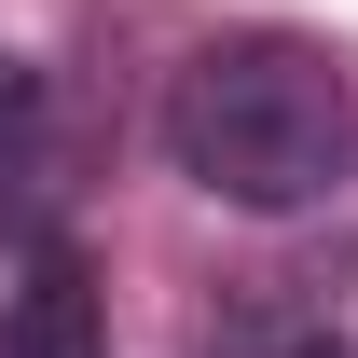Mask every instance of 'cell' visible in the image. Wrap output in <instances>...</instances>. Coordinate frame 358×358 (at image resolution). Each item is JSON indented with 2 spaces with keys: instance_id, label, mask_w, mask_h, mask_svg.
Listing matches in <instances>:
<instances>
[{
  "instance_id": "1",
  "label": "cell",
  "mask_w": 358,
  "mask_h": 358,
  "mask_svg": "<svg viewBox=\"0 0 358 358\" xmlns=\"http://www.w3.org/2000/svg\"><path fill=\"white\" fill-rule=\"evenodd\" d=\"M166 166L207 207L248 221H303L358 179V83L289 28H234V42L179 55L166 83Z\"/></svg>"
},
{
  "instance_id": "2",
  "label": "cell",
  "mask_w": 358,
  "mask_h": 358,
  "mask_svg": "<svg viewBox=\"0 0 358 358\" xmlns=\"http://www.w3.org/2000/svg\"><path fill=\"white\" fill-rule=\"evenodd\" d=\"M0 358H110V303H96V262L69 234L14 262V289H0Z\"/></svg>"
},
{
  "instance_id": "3",
  "label": "cell",
  "mask_w": 358,
  "mask_h": 358,
  "mask_svg": "<svg viewBox=\"0 0 358 358\" xmlns=\"http://www.w3.org/2000/svg\"><path fill=\"white\" fill-rule=\"evenodd\" d=\"M14 152H28V69L0 55V179H14Z\"/></svg>"
},
{
  "instance_id": "4",
  "label": "cell",
  "mask_w": 358,
  "mask_h": 358,
  "mask_svg": "<svg viewBox=\"0 0 358 358\" xmlns=\"http://www.w3.org/2000/svg\"><path fill=\"white\" fill-rule=\"evenodd\" d=\"M289 358H345V345H289Z\"/></svg>"
}]
</instances>
